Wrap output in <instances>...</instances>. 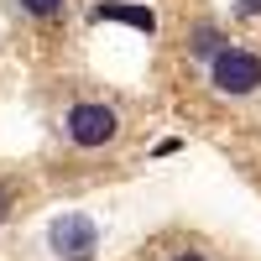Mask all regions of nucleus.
I'll return each instance as SVG.
<instances>
[{"label":"nucleus","mask_w":261,"mask_h":261,"mask_svg":"<svg viewBox=\"0 0 261 261\" xmlns=\"http://www.w3.org/2000/svg\"><path fill=\"white\" fill-rule=\"evenodd\" d=\"M209 89L225 99H246L261 89V53L241 47V42H225L220 53L209 58Z\"/></svg>","instance_id":"1"},{"label":"nucleus","mask_w":261,"mask_h":261,"mask_svg":"<svg viewBox=\"0 0 261 261\" xmlns=\"http://www.w3.org/2000/svg\"><path fill=\"white\" fill-rule=\"evenodd\" d=\"M63 130H68V141L79 151H99V146H110L120 136V115H115V105H105V99H84V105L68 110Z\"/></svg>","instance_id":"2"},{"label":"nucleus","mask_w":261,"mask_h":261,"mask_svg":"<svg viewBox=\"0 0 261 261\" xmlns=\"http://www.w3.org/2000/svg\"><path fill=\"white\" fill-rule=\"evenodd\" d=\"M47 246L58 261H94L99 256V225L89 220V214H58V220L47 225Z\"/></svg>","instance_id":"3"},{"label":"nucleus","mask_w":261,"mask_h":261,"mask_svg":"<svg viewBox=\"0 0 261 261\" xmlns=\"http://www.w3.org/2000/svg\"><path fill=\"white\" fill-rule=\"evenodd\" d=\"M94 21H120V27H136V32H157V16H151L146 6H125V0L94 6Z\"/></svg>","instance_id":"4"},{"label":"nucleus","mask_w":261,"mask_h":261,"mask_svg":"<svg viewBox=\"0 0 261 261\" xmlns=\"http://www.w3.org/2000/svg\"><path fill=\"white\" fill-rule=\"evenodd\" d=\"M225 42H230V37H225V27H220V21H199V27H193V32H188V53L209 63L214 53H220V47H225Z\"/></svg>","instance_id":"5"},{"label":"nucleus","mask_w":261,"mask_h":261,"mask_svg":"<svg viewBox=\"0 0 261 261\" xmlns=\"http://www.w3.org/2000/svg\"><path fill=\"white\" fill-rule=\"evenodd\" d=\"M21 11H27L32 21H58L63 16V6H68V0H16Z\"/></svg>","instance_id":"6"},{"label":"nucleus","mask_w":261,"mask_h":261,"mask_svg":"<svg viewBox=\"0 0 261 261\" xmlns=\"http://www.w3.org/2000/svg\"><path fill=\"white\" fill-rule=\"evenodd\" d=\"M178 151H183V141H178V136H162L157 146H151V157H178Z\"/></svg>","instance_id":"7"},{"label":"nucleus","mask_w":261,"mask_h":261,"mask_svg":"<svg viewBox=\"0 0 261 261\" xmlns=\"http://www.w3.org/2000/svg\"><path fill=\"white\" fill-rule=\"evenodd\" d=\"M235 16H246V21L261 16V0H235Z\"/></svg>","instance_id":"8"},{"label":"nucleus","mask_w":261,"mask_h":261,"mask_svg":"<svg viewBox=\"0 0 261 261\" xmlns=\"http://www.w3.org/2000/svg\"><path fill=\"white\" fill-rule=\"evenodd\" d=\"M6 214H11V193H6V183H0V225H6Z\"/></svg>","instance_id":"9"},{"label":"nucleus","mask_w":261,"mask_h":261,"mask_svg":"<svg viewBox=\"0 0 261 261\" xmlns=\"http://www.w3.org/2000/svg\"><path fill=\"white\" fill-rule=\"evenodd\" d=\"M172 261H209V256H204V251H178Z\"/></svg>","instance_id":"10"}]
</instances>
